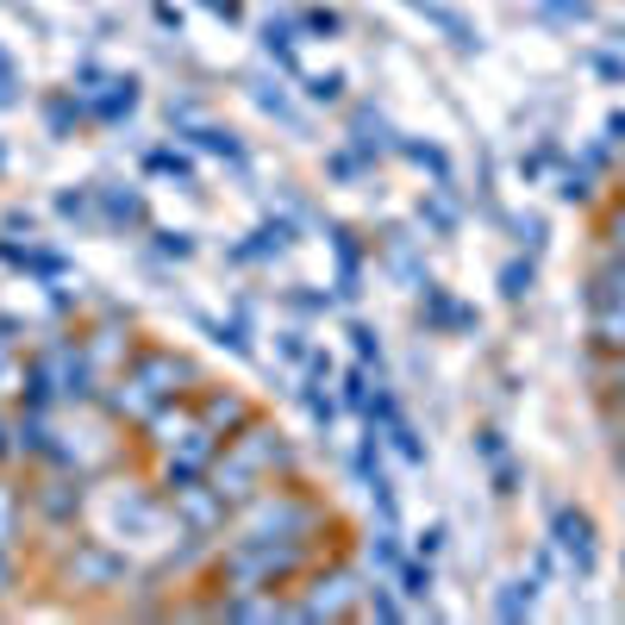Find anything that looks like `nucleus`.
Wrapping results in <instances>:
<instances>
[{"instance_id": "obj_1", "label": "nucleus", "mask_w": 625, "mask_h": 625, "mask_svg": "<svg viewBox=\"0 0 625 625\" xmlns=\"http://www.w3.org/2000/svg\"><path fill=\"white\" fill-rule=\"evenodd\" d=\"M195 388H200V375H195V363H188L182 350L138 345L132 350V363L100 388V413H107L113 425H138V432H145L170 400H188Z\"/></svg>"}, {"instance_id": "obj_14", "label": "nucleus", "mask_w": 625, "mask_h": 625, "mask_svg": "<svg viewBox=\"0 0 625 625\" xmlns=\"http://www.w3.org/2000/svg\"><path fill=\"white\" fill-rule=\"evenodd\" d=\"M195 145L207 150V157H225L232 170H250V163H245V145H238L232 132H220V125H195Z\"/></svg>"}, {"instance_id": "obj_23", "label": "nucleus", "mask_w": 625, "mask_h": 625, "mask_svg": "<svg viewBox=\"0 0 625 625\" xmlns=\"http://www.w3.org/2000/svg\"><path fill=\"white\" fill-rule=\"evenodd\" d=\"M345 407H350V413H370V375H363V370L345 375Z\"/></svg>"}, {"instance_id": "obj_24", "label": "nucleus", "mask_w": 625, "mask_h": 625, "mask_svg": "<svg viewBox=\"0 0 625 625\" xmlns=\"http://www.w3.org/2000/svg\"><path fill=\"white\" fill-rule=\"evenodd\" d=\"M400 595L425 600V595H432V570H420V563H400Z\"/></svg>"}, {"instance_id": "obj_5", "label": "nucleus", "mask_w": 625, "mask_h": 625, "mask_svg": "<svg viewBox=\"0 0 625 625\" xmlns=\"http://www.w3.org/2000/svg\"><path fill=\"white\" fill-rule=\"evenodd\" d=\"M88 475L82 470H50L38 488H25V500H32V513L50 525V532H70L75 520H82V507H88Z\"/></svg>"}, {"instance_id": "obj_25", "label": "nucleus", "mask_w": 625, "mask_h": 625, "mask_svg": "<svg viewBox=\"0 0 625 625\" xmlns=\"http://www.w3.org/2000/svg\"><path fill=\"white\" fill-rule=\"evenodd\" d=\"M338 95H345V75H313L307 82V100H320V107H332Z\"/></svg>"}, {"instance_id": "obj_2", "label": "nucleus", "mask_w": 625, "mask_h": 625, "mask_svg": "<svg viewBox=\"0 0 625 625\" xmlns=\"http://www.w3.org/2000/svg\"><path fill=\"white\" fill-rule=\"evenodd\" d=\"M282 475H295V445H288L270 420H250V425H238V432L220 445V457H213L207 482H213V488L238 507V500L263 495V488H270V482H282Z\"/></svg>"}, {"instance_id": "obj_13", "label": "nucleus", "mask_w": 625, "mask_h": 625, "mask_svg": "<svg viewBox=\"0 0 625 625\" xmlns=\"http://www.w3.org/2000/svg\"><path fill=\"white\" fill-rule=\"evenodd\" d=\"M195 232H170V225H157V232H150V257H157V263H188V257H195Z\"/></svg>"}, {"instance_id": "obj_10", "label": "nucleus", "mask_w": 625, "mask_h": 625, "mask_svg": "<svg viewBox=\"0 0 625 625\" xmlns=\"http://www.w3.org/2000/svg\"><path fill=\"white\" fill-rule=\"evenodd\" d=\"M332 250H338V295H357V275H363V245H357V232H332Z\"/></svg>"}, {"instance_id": "obj_29", "label": "nucleus", "mask_w": 625, "mask_h": 625, "mask_svg": "<svg viewBox=\"0 0 625 625\" xmlns=\"http://www.w3.org/2000/svg\"><path fill=\"white\" fill-rule=\"evenodd\" d=\"M332 175H338V182H350V175H357V157H350V150H338V157H332Z\"/></svg>"}, {"instance_id": "obj_26", "label": "nucleus", "mask_w": 625, "mask_h": 625, "mask_svg": "<svg viewBox=\"0 0 625 625\" xmlns=\"http://www.w3.org/2000/svg\"><path fill=\"white\" fill-rule=\"evenodd\" d=\"M350 345H357V357H363V363H382V338H375L370 325H350Z\"/></svg>"}, {"instance_id": "obj_17", "label": "nucleus", "mask_w": 625, "mask_h": 625, "mask_svg": "<svg viewBox=\"0 0 625 625\" xmlns=\"http://www.w3.org/2000/svg\"><path fill=\"white\" fill-rule=\"evenodd\" d=\"M263 50H270L275 63H282V70H300V63H295V25L270 20V25H263Z\"/></svg>"}, {"instance_id": "obj_16", "label": "nucleus", "mask_w": 625, "mask_h": 625, "mask_svg": "<svg viewBox=\"0 0 625 625\" xmlns=\"http://www.w3.org/2000/svg\"><path fill=\"white\" fill-rule=\"evenodd\" d=\"M57 213H63V220H75V225L100 220V200H95V188H63V195H57Z\"/></svg>"}, {"instance_id": "obj_18", "label": "nucleus", "mask_w": 625, "mask_h": 625, "mask_svg": "<svg viewBox=\"0 0 625 625\" xmlns=\"http://www.w3.org/2000/svg\"><path fill=\"white\" fill-rule=\"evenodd\" d=\"M145 170H150V175H182V182H195V163H188L182 150H150Z\"/></svg>"}, {"instance_id": "obj_3", "label": "nucleus", "mask_w": 625, "mask_h": 625, "mask_svg": "<svg viewBox=\"0 0 625 625\" xmlns=\"http://www.w3.org/2000/svg\"><path fill=\"white\" fill-rule=\"evenodd\" d=\"M295 620H345V613H357L363 607V575L350 570V563H313V570L300 575L295 588Z\"/></svg>"}, {"instance_id": "obj_6", "label": "nucleus", "mask_w": 625, "mask_h": 625, "mask_svg": "<svg viewBox=\"0 0 625 625\" xmlns=\"http://www.w3.org/2000/svg\"><path fill=\"white\" fill-rule=\"evenodd\" d=\"M125 575H132V563L113 550V538H75L63 582L70 588H125Z\"/></svg>"}, {"instance_id": "obj_9", "label": "nucleus", "mask_w": 625, "mask_h": 625, "mask_svg": "<svg viewBox=\"0 0 625 625\" xmlns=\"http://www.w3.org/2000/svg\"><path fill=\"white\" fill-rule=\"evenodd\" d=\"M195 413H200L207 425H213L220 438H232L238 425H250V420H257V413H250V400H238L232 388H195Z\"/></svg>"}, {"instance_id": "obj_31", "label": "nucleus", "mask_w": 625, "mask_h": 625, "mask_svg": "<svg viewBox=\"0 0 625 625\" xmlns=\"http://www.w3.org/2000/svg\"><path fill=\"white\" fill-rule=\"evenodd\" d=\"M0 170H7V150H0Z\"/></svg>"}, {"instance_id": "obj_8", "label": "nucleus", "mask_w": 625, "mask_h": 625, "mask_svg": "<svg viewBox=\"0 0 625 625\" xmlns=\"http://www.w3.org/2000/svg\"><path fill=\"white\" fill-rule=\"evenodd\" d=\"M95 200H100V225H107V232H145V225H150L145 195H138V188H125V182L95 188Z\"/></svg>"}, {"instance_id": "obj_15", "label": "nucleus", "mask_w": 625, "mask_h": 625, "mask_svg": "<svg viewBox=\"0 0 625 625\" xmlns=\"http://www.w3.org/2000/svg\"><path fill=\"white\" fill-rule=\"evenodd\" d=\"M295 395H300V407H307V420L320 425V432H325L332 420H338V400L325 395V382H300Z\"/></svg>"}, {"instance_id": "obj_30", "label": "nucleus", "mask_w": 625, "mask_h": 625, "mask_svg": "<svg viewBox=\"0 0 625 625\" xmlns=\"http://www.w3.org/2000/svg\"><path fill=\"white\" fill-rule=\"evenodd\" d=\"M7 457H20V450H13V438H7V420H0V463H7Z\"/></svg>"}, {"instance_id": "obj_20", "label": "nucleus", "mask_w": 625, "mask_h": 625, "mask_svg": "<svg viewBox=\"0 0 625 625\" xmlns=\"http://www.w3.org/2000/svg\"><path fill=\"white\" fill-rule=\"evenodd\" d=\"M288 313H300V320H313V313H325V307H332V295H325V288H288Z\"/></svg>"}, {"instance_id": "obj_11", "label": "nucleus", "mask_w": 625, "mask_h": 625, "mask_svg": "<svg viewBox=\"0 0 625 625\" xmlns=\"http://www.w3.org/2000/svg\"><path fill=\"white\" fill-rule=\"evenodd\" d=\"M82 113H88V100L75 95V88H70V95H50V100H45V125H50V138H70Z\"/></svg>"}, {"instance_id": "obj_4", "label": "nucleus", "mask_w": 625, "mask_h": 625, "mask_svg": "<svg viewBox=\"0 0 625 625\" xmlns=\"http://www.w3.org/2000/svg\"><path fill=\"white\" fill-rule=\"evenodd\" d=\"M163 500H170L175 525L188 532V538H225V520H232V500L200 475V482H182V488H163Z\"/></svg>"}, {"instance_id": "obj_7", "label": "nucleus", "mask_w": 625, "mask_h": 625, "mask_svg": "<svg viewBox=\"0 0 625 625\" xmlns=\"http://www.w3.org/2000/svg\"><path fill=\"white\" fill-rule=\"evenodd\" d=\"M82 350H88V363H95L100 382H113V375L132 363V350H138V345H132V320L107 307V313H100V320L82 332Z\"/></svg>"}, {"instance_id": "obj_12", "label": "nucleus", "mask_w": 625, "mask_h": 625, "mask_svg": "<svg viewBox=\"0 0 625 625\" xmlns=\"http://www.w3.org/2000/svg\"><path fill=\"white\" fill-rule=\"evenodd\" d=\"M25 507H32V500H25L20 488H7V482H0V545H7V550H20V532H25Z\"/></svg>"}, {"instance_id": "obj_21", "label": "nucleus", "mask_w": 625, "mask_h": 625, "mask_svg": "<svg viewBox=\"0 0 625 625\" xmlns=\"http://www.w3.org/2000/svg\"><path fill=\"white\" fill-rule=\"evenodd\" d=\"M275 357H282V363H307V357H313V345H307V332H300V325H288V332H275Z\"/></svg>"}, {"instance_id": "obj_27", "label": "nucleus", "mask_w": 625, "mask_h": 625, "mask_svg": "<svg viewBox=\"0 0 625 625\" xmlns=\"http://www.w3.org/2000/svg\"><path fill=\"white\" fill-rule=\"evenodd\" d=\"M13 588H20V557L0 545V595H13Z\"/></svg>"}, {"instance_id": "obj_22", "label": "nucleus", "mask_w": 625, "mask_h": 625, "mask_svg": "<svg viewBox=\"0 0 625 625\" xmlns=\"http://www.w3.org/2000/svg\"><path fill=\"white\" fill-rule=\"evenodd\" d=\"M357 613H363V620H400V607L388 588H363V607H357Z\"/></svg>"}, {"instance_id": "obj_19", "label": "nucleus", "mask_w": 625, "mask_h": 625, "mask_svg": "<svg viewBox=\"0 0 625 625\" xmlns=\"http://www.w3.org/2000/svg\"><path fill=\"white\" fill-rule=\"evenodd\" d=\"M370 563L375 570H400V545H395V525L382 520V532L370 538Z\"/></svg>"}, {"instance_id": "obj_28", "label": "nucleus", "mask_w": 625, "mask_h": 625, "mask_svg": "<svg viewBox=\"0 0 625 625\" xmlns=\"http://www.w3.org/2000/svg\"><path fill=\"white\" fill-rule=\"evenodd\" d=\"M300 25H307V32H338V13H325V7H313V13H300Z\"/></svg>"}]
</instances>
